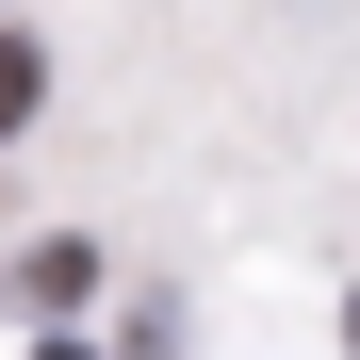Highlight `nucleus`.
Here are the masks:
<instances>
[{"mask_svg":"<svg viewBox=\"0 0 360 360\" xmlns=\"http://www.w3.org/2000/svg\"><path fill=\"white\" fill-rule=\"evenodd\" d=\"M17 115H33V49H0V131H17Z\"/></svg>","mask_w":360,"mask_h":360,"instance_id":"obj_1","label":"nucleus"},{"mask_svg":"<svg viewBox=\"0 0 360 360\" xmlns=\"http://www.w3.org/2000/svg\"><path fill=\"white\" fill-rule=\"evenodd\" d=\"M49 360H66V344H49Z\"/></svg>","mask_w":360,"mask_h":360,"instance_id":"obj_2","label":"nucleus"}]
</instances>
